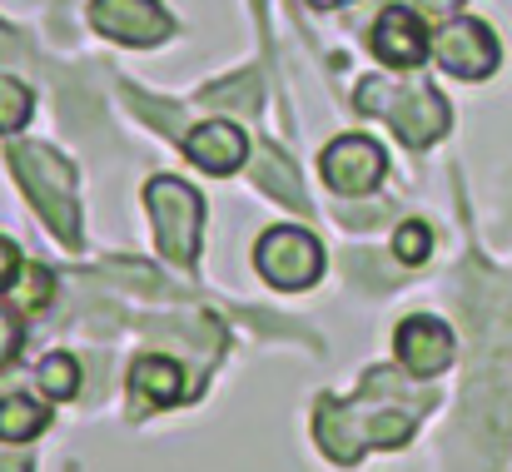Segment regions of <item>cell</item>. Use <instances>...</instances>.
<instances>
[{
	"instance_id": "ac0fdd59",
	"label": "cell",
	"mask_w": 512,
	"mask_h": 472,
	"mask_svg": "<svg viewBox=\"0 0 512 472\" xmlns=\"http://www.w3.org/2000/svg\"><path fill=\"white\" fill-rule=\"evenodd\" d=\"M204 100L209 105H234V110H259V85H254V75H239V80L214 85Z\"/></svg>"
},
{
	"instance_id": "7a4b0ae2",
	"label": "cell",
	"mask_w": 512,
	"mask_h": 472,
	"mask_svg": "<svg viewBox=\"0 0 512 472\" xmlns=\"http://www.w3.org/2000/svg\"><path fill=\"white\" fill-rule=\"evenodd\" d=\"M10 169L25 184L30 204L40 209V219L60 234L65 249H80V199H75V169L45 145H15Z\"/></svg>"
},
{
	"instance_id": "9c48e42d",
	"label": "cell",
	"mask_w": 512,
	"mask_h": 472,
	"mask_svg": "<svg viewBox=\"0 0 512 472\" xmlns=\"http://www.w3.org/2000/svg\"><path fill=\"white\" fill-rule=\"evenodd\" d=\"M393 348H398V363L413 378H438L453 363V333H448V323H438V318H428V314L403 318Z\"/></svg>"
},
{
	"instance_id": "7c38bea8",
	"label": "cell",
	"mask_w": 512,
	"mask_h": 472,
	"mask_svg": "<svg viewBox=\"0 0 512 472\" xmlns=\"http://www.w3.org/2000/svg\"><path fill=\"white\" fill-rule=\"evenodd\" d=\"M249 174H254V184L264 189V194H274V199H284L289 209H314L309 204V194H304V184H299V174H294V164L279 155L274 145H259V155H254V164H249Z\"/></svg>"
},
{
	"instance_id": "7402d4cb",
	"label": "cell",
	"mask_w": 512,
	"mask_h": 472,
	"mask_svg": "<svg viewBox=\"0 0 512 472\" xmlns=\"http://www.w3.org/2000/svg\"><path fill=\"white\" fill-rule=\"evenodd\" d=\"M0 472H30L25 458H0Z\"/></svg>"
},
{
	"instance_id": "2e32d148",
	"label": "cell",
	"mask_w": 512,
	"mask_h": 472,
	"mask_svg": "<svg viewBox=\"0 0 512 472\" xmlns=\"http://www.w3.org/2000/svg\"><path fill=\"white\" fill-rule=\"evenodd\" d=\"M35 100H30V85H20L15 75H0V135H15L25 130Z\"/></svg>"
},
{
	"instance_id": "30bf717a",
	"label": "cell",
	"mask_w": 512,
	"mask_h": 472,
	"mask_svg": "<svg viewBox=\"0 0 512 472\" xmlns=\"http://www.w3.org/2000/svg\"><path fill=\"white\" fill-rule=\"evenodd\" d=\"M184 155L194 159L199 169H209V174H234L244 164V155H249V140H244V130L234 120H204V125H194L184 135Z\"/></svg>"
},
{
	"instance_id": "52a82bcc",
	"label": "cell",
	"mask_w": 512,
	"mask_h": 472,
	"mask_svg": "<svg viewBox=\"0 0 512 472\" xmlns=\"http://www.w3.org/2000/svg\"><path fill=\"white\" fill-rule=\"evenodd\" d=\"M319 169H324V184H329L334 194H368V189L383 179L388 159H383V150H378L368 135H339V140L324 150Z\"/></svg>"
},
{
	"instance_id": "cb8c5ba5",
	"label": "cell",
	"mask_w": 512,
	"mask_h": 472,
	"mask_svg": "<svg viewBox=\"0 0 512 472\" xmlns=\"http://www.w3.org/2000/svg\"><path fill=\"white\" fill-rule=\"evenodd\" d=\"M5 40H10V35H5V25H0V55H5Z\"/></svg>"
},
{
	"instance_id": "e0dca14e",
	"label": "cell",
	"mask_w": 512,
	"mask_h": 472,
	"mask_svg": "<svg viewBox=\"0 0 512 472\" xmlns=\"http://www.w3.org/2000/svg\"><path fill=\"white\" fill-rule=\"evenodd\" d=\"M393 254H398V264H428V254H433V229H428L423 219H403L398 234H393Z\"/></svg>"
},
{
	"instance_id": "ba28073f",
	"label": "cell",
	"mask_w": 512,
	"mask_h": 472,
	"mask_svg": "<svg viewBox=\"0 0 512 472\" xmlns=\"http://www.w3.org/2000/svg\"><path fill=\"white\" fill-rule=\"evenodd\" d=\"M368 45H373V55H378L383 65H393V70H418V65L433 55V40H428L418 10H408V5H388V10L373 20Z\"/></svg>"
},
{
	"instance_id": "3957f363",
	"label": "cell",
	"mask_w": 512,
	"mask_h": 472,
	"mask_svg": "<svg viewBox=\"0 0 512 472\" xmlns=\"http://www.w3.org/2000/svg\"><path fill=\"white\" fill-rule=\"evenodd\" d=\"M145 204H150V219H155V239H160V254L179 264V269H194L199 259V234H204V199L174 179L160 174L145 184Z\"/></svg>"
},
{
	"instance_id": "9a60e30c",
	"label": "cell",
	"mask_w": 512,
	"mask_h": 472,
	"mask_svg": "<svg viewBox=\"0 0 512 472\" xmlns=\"http://www.w3.org/2000/svg\"><path fill=\"white\" fill-rule=\"evenodd\" d=\"M40 388H45V398L65 403V398L80 388V363H75L70 353H50V358H40Z\"/></svg>"
},
{
	"instance_id": "277c9868",
	"label": "cell",
	"mask_w": 512,
	"mask_h": 472,
	"mask_svg": "<svg viewBox=\"0 0 512 472\" xmlns=\"http://www.w3.org/2000/svg\"><path fill=\"white\" fill-rule=\"evenodd\" d=\"M254 269L274 284V289H309L324 274V244L309 229H269L254 249Z\"/></svg>"
},
{
	"instance_id": "44dd1931",
	"label": "cell",
	"mask_w": 512,
	"mask_h": 472,
	"mask_svg": "<svg viewBox=\"0 0 512 472\" xmlns=\"http://www.w3.org/2000/svg\"><path fill=\"white\" fill-rule=\"evenodd\" d=\"M413 5H418V10H428V15H438V20H443V15H453V10H458V5H463V0H413Z\"/></svg>"
},
{
	"instance_id": "4fadbf2b",
	"label": "cell",
	"mask_w": 512,
	"mask_h": 472,
	"mask_svg": "<svg viewBox=\"0 0 512 472\" xmlns=\"http://www.w3.org/2000/svg\"><path fill=\"white\" fill-rule=\"evenodd\" d=\"M5 299H10V309L35 314V309H45V304L55 299V274H50L45 264H20L15 279L5 284Z\"/></svg>"
},
{
	"instance_id": "5bb4252c",
	"label": "cell",
	"mask_w": 512,
	"mask_h": 472,
	"mask_svg": "<svg viewBox=\"0 0 512 472\" xmlns=\"http://www.w3.org/2000/svg\"><path fill=\"white\" fill-rule=\"evenodd\" d=\"M45 423H50V408H45V403H35V398H25V393L0 398V438H5V443H30Z\"/></svg>"
},
{
	"instance_id": "8992f818",
	"label": "cell",
	"mask_w": 512,
	"mask_h": 472,
	"mask_svg": "<svg viewBox=\"0 0 512 472\" xmlns=\"http://www.w3.org/2000/svg\"><path fill=\"white\" fill-rule=\"evenodd\" d=\"M90 25L105 40L135 45V50L165 45L174 35V20L160 0H90Z\"/></svg>"
},
{
	"instance_id": "ffe728a7",
	"label": "cell",
	"mask_w": 512,
	"mask_h": 472,
	"mask_svg": "<svg viewBox=\"0 0 512 472\" xmlns=\"http://www.w3.org/2000/svg\"><path fill=\"white\" fill-rule=\"evenodd\" d=\"M15 269H20V259H15V244H5V239H0V289L15 279Z\"/></svg>"
},
{
	"instance_id": "8fae6325",
	"label": "cell",
	"mask_w": 512,
	"mask_h": 472,
	"mask_svg": "<svg viewBox=\"0 0 512 472\" xmlns=\"http://www.w3.org/2000/svg\"><path fill=\"white\" fill-rule=\"evenodd\" d=\"M130 393H135L140 408H170V403H179V393H184V373H179L174 358L145 353L130 368Z\"/></svg>"
},
{
	"instance_id": "d6986e66",
	"label": "cell",
	"mask_w": 512,
	"mask_h": 472,
	"mask_svg": "<svg viewBox=\"0 0 512 472\" xmlns=\"http://www.w3.org/2000/svg\"><path fill=\"white\" fill-rule=\"evenodd\" d=\"M20 353V323H10V318H0V368L10 363Z\"/></svg>"
},
{
	"instance_id": "5b68a950",
	"label": "cell",
	"mask_w": 512,
	"mask_h": 472,
	"mask_svg": "<svg viewBox=\"0 0 512 472\" xmlns=\"http://www.w3.org/2000/svg\"><path fill=\"white\" fill-rule=\"evenodd\" d=\"M433 60H438L448 75H458V80H488V75L498 70L503 50H498V35H493L483 20L453 15V20L438 25V35H433Z\"/></svg>"
},
{
	"instance_id": "603a6c76",
	"label": "cell",
	"mask_w": 512,
	"mask_h": 472,
	"mask_svg": "<svg viewBox=\"0 0 512 472\" xmlns=\"http://www.w3.org/2000/svg\"><path fill=\"white\" fill-rule=\"evenodd\" d=\"M309 5H319V10H329V5H343V0H309Z\"/></svg>"
},
{
	"instance_id": "6da1fadb",
	"label": "cell",
	"mask_w": 512,
	"mask_h": 472,
	"mask_svg": "<svg viewBox=\"0 0 512 472\" xmlns=\"http://www.w3.org/2000/svg\"><path fill=\"white\" fill-rule=\"evenodd\" d=\"M353 105H358L363 115H383L408 150H428V145L443 140L448 125H453V110H448V100H443L433 85H398V80L368 75V80L353 90Z\"/></svg>"
}]
</instances>
